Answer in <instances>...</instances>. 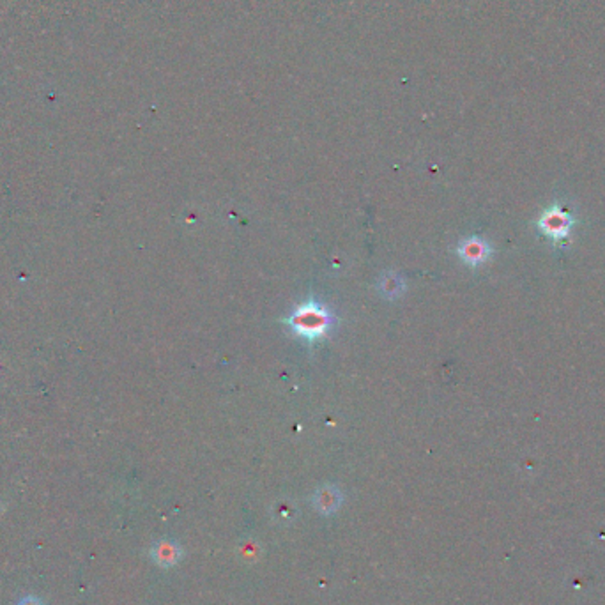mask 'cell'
<instances>
[{
	"label": "cell",
	"mask_w": 605,
	"mask_h": 605,
	"mask_svg": "<svg viewBox=\"0 0 605 605\" xmlns=\"http://www.w3.org/2000/svg\"><path fill=\"white\" fill-rule=\"evenodd\" d=\"M459 257L471 268H478L483 262H487L492 257V246L485 241L480 236H471V238L464 239L459 243V248H457Z\"/></svg>",
	"instance_id": "3957f363"
},
{
	"label": "cell",
	"mask_w": 605,
	"mask_h": 605,
	"mask_svg": "<svg viewBox=\"0 0 605 605\" xmlns=\"http://www.w3.org/2000/svg\"><path fill=\"white\" fill-rule=\"evenodd\" d=\"M285 322L291 326L292 333L314 344V342L322 340L326 335L333 330L335 317L328 308L322 307L321 302L310 299V301L301 302L289 315V319H285Z\"/></svg>",
	"instance_id": "6da1fadb"
},
{
	"label": "cell",
	"mask_w": 605,
	"mask_h": 605,
	"mask_svg": "<svg viewBox=\"0 0 605 605\" xmlns=\"http://www.w3.org/2000/svg\"><path fill=\"white\" fill-rule=\"evenodd\" d=\"M18 605H43L41 602L38 600V598H34V597H27V598H23L22 602H20Z\"/></svg>",
	"instance_id": "52a82bcc"
},
{
	"label": "cell",
	"mask_w": 605,
	"mask_h": 605,
	"mask_svg": "<svg viewBox=\"0 0 605 605\" xmlns=\"http://www.w3.org/2000/svg\"><path fill=\"white\" fill-rule=\"evenodd\" d=\"M181 551L176 547L174 544H170V542H163V544L160 545V547L154 551V556H156L158 563H165V565H172L176 563L177 558H179Z\"/></svg>",
	"instance_id": "8992f818"
},
{
	"label": "cell",
	"mask_w": 605,
	"mask_h": 605,
	"mask_svg": "<svg viewBox=\"0 0 605 605\" xmlns=\"http://www.w3.org/2000/svg\"><path fill=\"white\" fill-rule=\"evenodd\" d=\"M381 291L390 299L399 298L404 292L402 278H400L399 275H395V273H388V275L383 276V280H381Z\"/></svg>",
	"instance_id": "277c9868"
},
{
	"label": "cell",
	"mask_w": 605,
	"mask_h": 605,
	"mask_svg": "<svg viewBox=\"0 0 605 605\" xmlns=\"http://www.w3.org/2000/svg\"><path fill=\"white\" fill-rule=\"evenodd\" d=\"M317 503L319 506H321V510L331 512V510L337 508L338 503H340V492H338L335 487H326V489H322L317 494Z\"/></svg>",
	"instance_id": "5b68a950"
},
{
	"label": "cell",
	"mask_w": 605,
	"mask_h": 605,
	"mask_svg": "<svg viewBox=\"0 0 605 605\" xmlns=\"http://www.w3.org/2000/svg\"><path fill=\"white\" fill-rule=\"evenodd\" d=\"M575 225H577V220L560 204L549 206L537 220V227L542 230V234L551 238L554 243L565 241Z\"/></svg>",
	"instance_id": "7a4b0ae2"
}]
</instances>
